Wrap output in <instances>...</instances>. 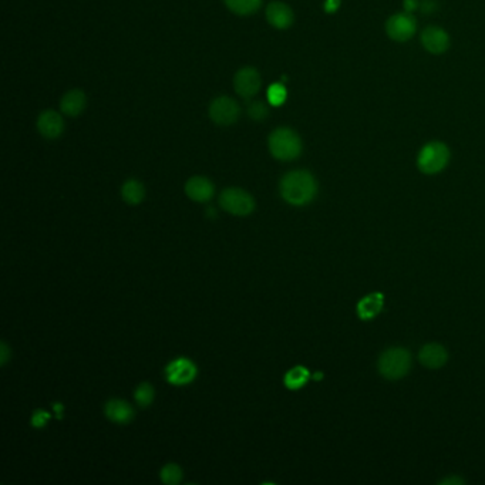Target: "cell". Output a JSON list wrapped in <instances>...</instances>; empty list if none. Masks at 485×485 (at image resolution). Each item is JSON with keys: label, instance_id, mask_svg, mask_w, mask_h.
Wrapping results in <instances>:
<instances>
[{"label": "cell", "instance_id": "obj_30", "mask_svg": "<svg viewBox=\"0 0 485 485\" xmlns=\"http://www.w3.org/2000/svg\"><path fill=\"white\" fill-rule=\"evenodd\" d=\"M6 361H8V348L5 343H2V365H5Z\"/></svg>", "mask_w": 485, "mask_h": 485}, {"label": "cell", "instance_id": "obj_19", "mask_svg": "<svg viewBox=\"0 0 485 485\" xmlns=\"http://www.w3.org/2000/svg\"><path fill=\"white\" fill-rule=\"evenodd\" d=\"M309 370L303 366H296L289 370L285 376V386L291 390H297L303 387L309 380Z\"/></svg>", "mask_w": 485, "mask_h": 485}, {"label": "cell", "instance_id": "obj_11", "mask_svg": "<svg viewBox=\"0 0 485 485\" xmlns=\"http://www.w3.org/2000/svg\"><path fill=\"white\" fill-rule=\"evenodd\" d=\"M421 43L427 52L433 54H441L449 49L450 37L442 29L430 26L427 29H424L421 34Z\"/></svg>", "mask_w": 485, "mask_h": 485}, {"label": "cell", "instance_id": "obj_4", "mask_svg": "<svg viewBox=\"0 0 485 485\" xmlns=\"http://www.w3.org/2000/svg\"><path fill=\"white\" fill-rule=\"evenodd\" d=\"M450 159V150L446 144L433 141L427 146H424L417 157L418 170L427 175L437 174L446 168Z\"/></svg>", "mask_w": 485, "mask_h": 485}, {"label": "cell", "instance_id": "obj_20", "mask_svg": "<svg viewBox=\"0 0 485 485\" xmlns=\"http://www.w3.org/2000/svg\"><path fill=\"white\" fill-rule=\"evenodd\" d=\"M225 5L235 14L248 16L258 12L262 5V0H225Z\"/></svg>", "mask_w": 485, "mask_h": 485}, {"label": "cell", "instance_id": "obj_1", "mask_svg": "<svg viewBox=\"0 0 485 485\" xmlns=\"http://www.w3.org/2000/svg\"><path fill=\"white\" fill-rule=\"evenodd\" d=\"M317 192V184L313 175L308 171L297 170L286 174L280 181V194L292 205H306Z\"/></svg>", "mask_w": 485, "mask_h": 485}, {"label": "cell", "instance_id": "obj_15", "mask_svg": "<svg viewBox=\"0 0 485 485\" xmlns=\"http://www.w3.org/2000/svg\"><path fill=\"white\" fill-rule=\"evenodd\" d=\"M185 192L196 202H205L214 196V185L204 177H194L187 183Z\"/></svg>", "mask_w": 485, "mask_h": 485}, {"label": "cell", "instance_id": "obj_12", "mask_svg": "<svg viewBox=\"0 0 485 485\" xmlns=\"http://www.w3.org/2000/svg\"><path fill=\"white\" fill-rule=\"evenodd\" d=\"M449 354L438 343H430V345L422 346L418 353V360L424 368L427 369H440L447 363Z\"/></svg>", "mask_w": 485, "mask_h": 485}, {"label": "cell", "instance_id": "obj_29", "mask_svg": "<svg viewBox=\"0 0 485 485\" xmlns=\"http://www.w3.org/2000/svg\"><path fill=\"white\" fill-rule=\"evenodd\" d=\"M464 481L461 478H447V480H444L441 481L440 484H462Z\"/></svg>", "mask_w": 485, "mask_h": 485}, {"label": "cell", "instance_id": "obj_26", "mask_svg": "<svg viewBox=\"0 0 485 485\" xmlns=\"http://www.w3.org/2000/svg\"><path fill=\"white\" fill-rule=\"evenodd\" d=\"M420 9L422 13L431 14L437 9V0H422L420 3Z\"/></svg>", "mask_w": 485, "mask_h": 485}, {"label": "cell", "instance_id": "obj_24", "mask_svg": "<svg viewBox=\"0 0 485 485\" xmlns=\"http://www.w3.org/2000/svg\"><path fill=\"white\" fill-rule=\"evenodd\" d=\"M248 114L252 120L255 121H262V120H265L269 114V110L268 107L265 106V103H262V101H255V103H252L248 109Z\"/></svg>", "mask_w": 485, "mask_h": 485}, {"label": "cell", "instance_id": "obj_2", "mask_svg": "<svg viewBox=\"0 0 485 485\" xmlns=\"http://www.w3.org/2000/svg\"><path fill=\"white\" fill-rule=\"evenodd\" d=\"M269 150L280 161H292L302 153V141L293 130L282 127L271 134Z\"/></svg>", "mask_w": 485, "mask_h": 485}, {"label": "cell", "instance_id": "obj_6", "mask_svg": "<svg viewBox=\"0 0 485 485\" xmlns=\"http://www.w3.org/2000/svg\"><path fill=\"white\" fill-rule=\"evenodd\" d=\"M240 109L231 97H218L210 106V117L218 126H232L236 123Z\"/></svg>", "mask_w": 485, "mask_h": 485}, {"label": "cell", "instance_id": "obj_21", "mask_svg": "<svg viewBox=\"0 0 485 485\" xmlns=\"http://www.w3.org/2000/svg\"><path fill=\"white\" fill-rule=\"evenodd\" d=\"M286 97H288V93H286L285 86L276 83L268 89V101L275 107H279V106L284 104L286 101Z\"/></svg>", "mask_w": 485, "mask_h": 485}, {"label": "cell", "instance_id": "obj_31", "mask_svg": "<svg viewBox=\"0 0 485 485\" xmlns=\"http://www.w3.org/2000/svg\"><path fill=\"white\" fill-rule=\"evenodd\" d=\"M315 379H316V380L322 379V373H317V374H315Z\"/></svg>", "mask_w": 485, "mask_h": 485}, {"label": "cell", "instance_id": "obj_16", "mask_svg": "<svg viewBox=\"0 0 485 485\" xmlns=\"http://www.w3.org/2000/svg\"><path fill=\"white\" fill-rule=\"evenodd\" d=\"M87 106L86 94L82 90H71L66 93L60 101V109L69 117H77L83 113Z\"/></svg>", "mask_w": 485, "mask_h": 485}, {"label": "cell", "instance_id": "obj_9", "mask_svg": "<svg viewBox=\"0 0 485 485\" xmlns=\"http://www.w3.org/2000/svg\"><path fill=\"white\" fill-rule=\"evenodd\" d=\"M167 380L172 385H188L196 376V368L188 359H177L166 369Z\"/></svg>", "mask_w": 485, "mask_h": 485}, {"label": "cell", "instance_id": "obj_27", "mask_svg": "<svg viewBox=\"0 0 485 485\" xmlns=\"http://www.w3.org/2000/svg\"><path fill=\"white\" fill-rule=\"evenodd\" d=\"M340 6V0H326L325 2V10L328 13H335Z\"/></svg>", "mask_w": 485, "mask_h": 485}, {"label": "cell", "instance_id": "obj_17", "mask_svg": "<svg viewBox=\"0 0 485 485\" xmlns=\"http://www.w3.org/2000/svg\"><path fill=\"white\" fill-rule=\"evenodd\" d=\"M106 416L118 424H127L134 417V410L123 400H110L106 404Z\"/></svg>", "mask_w": 485, "mask_h": 485}, {"label": "cell", "instance_id": "obj_25", "mask_svg": "<svg viewBox=\"0 0 485 485\" xmlns=\"http://www.w3.org/2000/svg\"><path fill=\"white\" fill-rule=\"evenodd\" d=\"M50 418V414L43 411V410H37L34 414H33V418H32V424L34 427L40 429V427H43L45 424L49 421Z\"/></svg>", "mask_w": 485, "mask_h": 485}, {"label": "cell", "instance_id": "obj_7", "mask_svg": "<svg viewBox=\"0 0 485 485\" xmlns=\"http://www.w3.org/2000/svg\"><path fill=\"white\" fill-rule=\"evenodd\" d=\"M417 29V22L411 13H397L392 16L386 23V32L390 38L396 42H407Z\"/></svg>", "mask_w": 485, "mask_h": 485}, {"label": "cell", "instance_id": "obj_22", "mask_svg": "<svg viewBox=\"0 0 485 485\" xmlns=\"http://www.w3.org/2000/svg\"><path fill=\"white\" fill-rule=\"evenodd\" d=\"M135 400L141 407H148L154 400V389L148 383H143L135 390Z\"/></svg>", "mask_w": 485, "mask_h": 485}, {"label": "cell", "instance_id": "obj_28", "mask_svg": "<svg viewBox=\"0 0 485 485\" xmlns=\"http://www.w3.org/2000/svg\"><path fill=\"white\" fill-rule=\"evenodd\" d=\"M418 6H420L418 0H404V9H406V12L409 13L416 10Z\"/></svg>", "mask_w": 485, "mask_h": 485}, {"label": "cell", "instance_id": "obj_3", "mask_svg": "<svg viewBox=\"0 0 485 485\" xmlns=\"http://www.w3.org/2000/svg\"><path fill=\"white\" fill-rule=\"evenodd\" d=\"M411 368V356L403 348L386 350L379 359V372L387 380H398L406 376Z\"/></svg>", "mask_w": 485, "mask_h": 485}, {"label": "cell", "instance_id": "obj_23", "mask_svg": "<svg viewBox=\"0 0 485 485\" xmlns=\"http://www.w3.org/2000/svg\"><path fill=\"white\" fill-rule=\"evenodd\" d=\"M161 480H163L164 484L175 485L183 480V470L175 466V464H168V466H166L163 471H161Z\"/></svg>", "mask_w": 485, "mask_h": 485}, {"label": "cell", "instance_id": "obj_5", "mask_svg": "<svg viewBox=\"0 0 485 485\" xmlns=\"http://www.w3.org/2000/svg\"><path fill=\"white\" fill-rule=\"evenodd\" d=\"M219 204L225 211L234 215H249L255 208L253 198L239 188H228L219 196Z\"/></svg>", "mask_w": 485, "mask_h": 485}, {"label": "cell", "instance_id": "obj_18", "mask_svg": "<svg viewBox=\"0 0 485 485\" xmlns=\"http://www.w3.org/2000/svg\"><path fill=\"white\" fill-rule=\"evenodd\" d=\"M121 195H123V199L127 202V204L137 205V204H139L141 201L144 199L146 188H144L143 184L138 183V181L130 179L123 185V190H121Z\"/></svg>", "mask_w": 485, "mask_h": 485}, {"label": "cell", "instance_id": "obj_14", "mask_svg": "<svg viewBox=\"0 0 485 485\" xmlns=\"http://www.w3.org/2000/svg\"><path fill=\"white\" fill-rule=\"evenodd\" d=\"M383 305H385V295L379 292L370 293L359 300L357 316L361 320H372L383 311Z\"/></svg>", "mask_w": 485, "mask_h": 485}, {"label": "cell", "instance_id": "obj_13", "mask_svg": "<svg viewBox=\"0 0 485 485\" xmlns=\"http://www.w3.org/2000/svg\"><path fill=\"white\" fill-rule=\"evenodd\" d=\"M267 19L276 29H288L292 26L295 16L288 5L282 2H272L267 8Z\"/></svg>", "mask_w": 485, "mask_h": 485}, {"label": "cell", "instance_id": "obj_10", "mask_svg": "<svg viewBox=\"0 0 485 485\" xmlns=\"http://www.w3.org/2000/svg\"><path fill=\"white\" fill-rule=\"evenodd\" d=\"M37 130L45 138H58L65 131V121L58 113L53 110L43 111L37 118Z\"/></svg>", "mask_w": 485, "mask_h": 485}, {"label": "cell", "instance_id": "obj_8", "mask_svg": "<svg viewBox=\"0 0 485 485\" xmlns=\"http://www.w3.org/2000/svg\"><path fill=\"white\" fill-rule=\"evenodd\" d=\"M234 86L240 97L251 98L259 93L262 87V77L256 69L245 67L236 73Z\"/></svg>", "mask_w": 485, "mask_h": 485}]
</instances>
